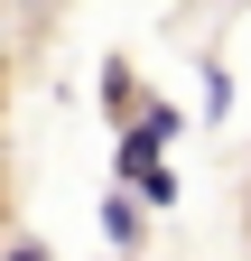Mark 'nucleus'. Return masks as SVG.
<instances>
[{
	"instance_id": "f257e3e1",
	"label": "nucleus",
	"mask_w": 251,
	"mask_h": 261,
	"mask_svg": "<svg viewBox=\"0 0 251 261\" xmlns=\"http://www.w3.org/2000/svg\"><path fill=\"white\" fill-rule=\"evenodd\" d=\"M112 177H121V196H140V205H177V168H168V149L149 140V130H121Z\"/></svg>"
},
{
	"instance_id": "f03ea898",
	"label": "nucleus",
	"mask_w": 251,
	"mask_h": 261,
	"mask_svg": "<svg viewBox=\"0 0 251 261\" xmlns=\"http://www.w3.org/2000/svg\"><path fill=\"white\" fill-rule=\"evenodd\" d=\"M140 233H149V205L112 187V196H103V243H112V252H140Z\"/></svg>"
},
{
	"instance_id": "7ed1b4c3",
	"label": "nucleus",
	"mask_w": 251,
	"mask_h": 261,
	"mask_svg": "<svg viewBox=\"0 0 251 261\" xmlns=\"http://www.w3.org/2000/svg\"><path fill=\"white\" fill-rule=\"evenodd\" d=\"M196 93H205V121H224V112H233V75H224L214 56H205V84H196Z\"/></svg>"
},
{
	"instance_id": "20e7f679",
	"label": "nucleus",
	"mask_w": 251,
	"mask_h": 261,
	"mask_svg": "<svg viewBox=\"0 0 251 261\" xmlns=\"http://www.w3.org/2000/svg\"><path fill=\"white\" fill-rule=\"evenodd\" d=\"M140 103H149V93H140ZM140 130H149V140L168 149V140H177V112H168V103H149V112H140Z\"/></svg>"
},
{
	"instance_id": "39448f33",
	"label": "nucleus",
	"mask_w": 251,
	"mask_h": 261,
	"mask_svg": "<svg viewBox=\"0 0 251 261\" xmlns=\"http://www.w3.org/2000/svg\"><path fill=\"white\" fill-rule=\"evenodd\" d=\"M0 261H56L47 243H28V233H10V252H0Z\"/></svg>"
},
{
	"instance_id": "423d86ee",
	"label": "nucleus",
	"mask_w": 251,
	"mask_h": 261,
	"mask_svg": "<svg viewBox=\"0 0 251 261\" xmlns=\"http://www.w3.org/2000/svg\"><path fill=\"white\" fill-rule=\"evenodd\" d=\"M0 252H10V224H0Z\"/></svg>"
}]
</instances>
